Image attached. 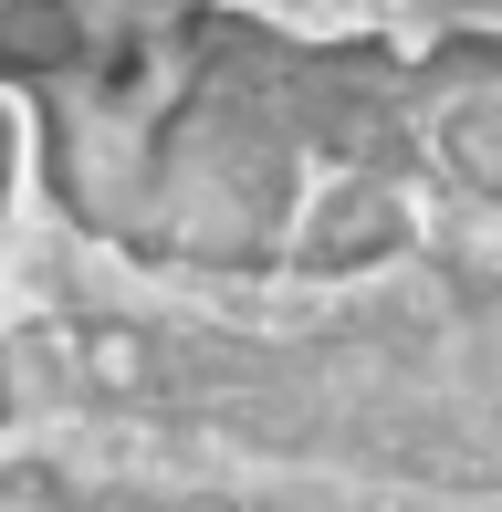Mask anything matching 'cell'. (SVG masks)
<instances>
[{"instance_id": "cell-1", "label": "cell", "mask_w": 502, "mask_h": 512, "mask_svg": "<svg viewBox=\"0 0 502 512\" xmlns=\"http://www.w3.org/2000/svg\"><path fill=\"white\" fill-rule=\"evenodd\" d=\"M0 512H502V0H0Z\"/></svg>"}]
</instances>
